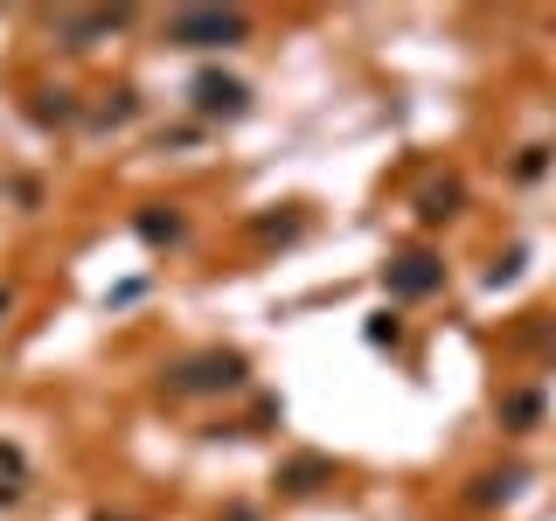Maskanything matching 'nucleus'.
<instances>
[{"instance_id": "nucleus-11", "label": "nucleus", "mask_w": 556, "mask_h": 521, "mask_svg": "<svg viewBox=\"0 0 556 521\" xmlns=\"http://www.w3.org/2000/svg\"><path fill=\"white\" fill-rule=\"evenodd\" d=\"M515 271H522V251H508V258L494 264V271H487V285H508V278H515Z\"/></svg>"}, {"instance_id": "nucleus-3", "label": "nucleus", "mask_w": 556, "mask_h": 521, "mask_svg": "<svg viewBox=\"0 0 556 521\" xmlns=\"http://www.w3.org/2000/svg\"><path fill=\"white\" fill-rule=\"evenodd\" d=\"M195 112H202V119H244V112H251V91H244L237 77H223V70H202V77H195Z\"/></svg>"}, {"instance_id": "nucleus-1", "label": "nucleus", "mask_w": 556, "mask_h": 521, "mask_svg": "<svg viewBox=\"0 0 556 521\" xmlns=\"http://www.w3.org/2000/svg\"><path fill=\"white\" fill-rule=\"evenodd\" d=\"M167 390H181V396H195V390H244V355H230V348L188 355V362L167 369Z\"/></svg>"}, {"instance_id": "nucleus-9", "label": "nucleus", "mask_w": 556, "mask_h": 521, "mask_svg": "<svg viewBox=\"0 0 556 521\" xmlns=\"http://www.w3.org/2000/svg\"><path fill=\"white\" fill-rule=\"evenodd\" d=\"M501 417H508V424H536V417H543V396H508Z\"/></svg>"}, {"instance_id": "nucleus-8", "label": "nucleus", "mask_w": 556, "mask_h": 521, "mask_svg": "<svg viewBox=\"0 0 556 521\" xmlns=\"http://www.w3.org/2000/svg\"><path fill=\"white\" fill-rule=\"evenodd\" d=\"M515 487H522V473H487V480H480V494H473V501H508V494H515Z\"/></svg>"}, {"instance_id": "nucleus-12", "label": "nucleus", "mask_w": 556, "mask_h": 521, "mask_svg": "<svg viewBox=\"0 0 556 521\" xmlns=\"http://www.w3.org/2000/svg\"><path fill=\"white\" fill-rule=\"evenodd\" d=\"M98 521H112V515H98Z\"/></svg>"}, {"instance_id": "nucleus-7", "label": "nucleus", "mask_w": 556, "mask_h": 521, "mask_svg": "<svg viewBox=\"0 0 556 521\" xmlns=\"http://www.w3.org/2000/svg\"><path fill=\"white\" fill-rule=\"evenodd\" d=\"M139 237H146V244H174V237H181V216H174V209H167V216L146 209V216H139Z\"/></svg>"}, {"instance_id": "nucleus-10", "label": "nucleus", "mask_w": 556, "mask_h": 521, "mask_svg": "<svg viewBox=\"0 0 556 521\" xmlns=\"http://www.w3.org/2000/svg\"><path fill=\"white\" fill-rule=\"evenodd\" d=\"M369 341H376V348H383V341L397 348V341H404V327H397V313H376V320H369Z\"/></svg>"}, {"instance_id": "nucleus-5", "label": "nucleus", "mask_w": 556, "mask_h": 521, "mask_svg": "<svg viewBox=\"0 0 556 521\" xmlns=\"http://www.w3.org/2000/svg\"><path fill=\"white\" fill-rule=\"evenodd\" d=\"M327 480H334V459H292V466L278 473L285 494H313V487H327Z\"/></svg>"}, {"instance_id": "nucleus-6", "label": "nucleus", "mask_w": 556, "mask_h": 521, "mask_svg": "<svg viewBox=\"0 0 556 521\" xmlns=\"http://www.w3.org/2000/svg\"><path fill=\"white\" fill-rule=\"evenodd\" d=\"M452 209H459V181H445V188H424V195H417V216H424V223H445Z\"/></svg>"}, {"instance_id": "nucleus-4", "label": "nucleus", "mask_w": 556, "mask_h": 521, "mask_svg": "<svg viewBox=\"0 0 556 521\" xmlns=\"http://www.w3.org/2000/svg\"><path fill=\"white\" fill-rule=\"evenodd\" d=\"M383 285H390L397 299H424V292H438V285H445V264L431 258V251H404V258L383 271Z\"/></svg>"}, {"instance_id": "nucleus-2", "label": "nucleus", "mask_w": 556, "mask_h": 521, "mask_svg": "<svg viewBox=\"0 0 556 521\" xmlns=\"http://www.w3.org/2000/svg\"><path fill=\"white\" fill-rule=\"evenodd\" d=\"M167 35H174L181 49H230V42H244V14L188 7V14H174V21H167Z\"/></svg>"}]
</instances>
